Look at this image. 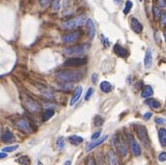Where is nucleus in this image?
<instances>
[{
	"label": "nucleus",
	"mask_w": 166,
	"mask_h": 165,
	"mask_svg": "<svg viewBox=\"0 0 166 165\" xmlns=\"http://www.w3.org/2000/svg\"><path fill=\"white\" fill-rule=\"evenodd\" d=\"M83 77L82 71H60L59 73H56V79L57 81L67 84L71 82H77Z\"/></svg>",
	"instance_id": "nucleus-1"
},
{
	"label": "nucleus",
	"mask_w": 166,
	"mask_h": 165,
	"mask_svg": "<svg viewBox=\"0 0 166 165\" xmlns=\"http://www.w3.org/2000/svg\"><path fill=\"white\" fill-rule=\"evenodd\" d=\"M88 49H89V44H78V46L64 47L63 49V52H64V54L68 56H78L84 54L85 52L88 51Z\"/></svg>",
	"instance_id": "nucleus-2"
},
{
	"label": "nucleus",
	"mask_w": 166,
	"mask_h": 165,
	"mask_svg": "<svg viewBox=\"0 0 166 165\" xmlns=\"http://www.w3.org/2000/svg\"><path fill=\"white\" fill-rule=\"evenodd\" d=\"M86 21H87L86 16L85 15H81V16H78L76 17H74V19L63 22L61 24V27L63 29H74L78 27V26L83 25Z\"/></svg>",
	"instance_id": "nucleus-3"
},
{
	"label": "nucleus",
	"mask_w": 166,
	"mask_h": 165,
	"mask_svg": "<svg viewBox=\"0 0 166 165\" xmlns=\"http://www.w3.org/2000/svg\"><path fill=\"white\" fill-rule=\"evenodd\" d=\"M135 131H136L137 137L139 138V140L142 142V144L145 147H150L151 141L149 138V134H148L146 127H144L142 125H135Z\"/></svg>",
	"instance_id": "nucleus-4"
},
{
	"label": "nucleus",
	"mask_w": 166,
	"mask_h": 165,
	"mask_svg": "<svg viewBox=\"0 0 166 165\" xmlns=\"http://www.w3.org/2000/svg\"><path fill=\"white\" fill-rule=\"evenodd\" d=\"M113 144H114V147L116 148L117 152L119 153L120 155L122 157H126V154H128V150H126V147L125 145V142L124 140L121 138L119 135H115L113 137Z\"/></svg>",
	"instance_id": "nucleus-5"
},
{
	"label": "nucleus",
	"mask_w": 166,
	"mask_h": 165,
	"mask_svg": "<svg viewBox=\"0 0 166 165\" xmlns=\"http://www.w3.org/2000/svg\"><path fill=\"white\" fill-rule=\"evenodd\" d=\"M86 59L85 58H79V57H74V58H71L66 60L63 66L65 67H72V68H77L81 67V66L86 64Z\"/></svg>",
	"instance_id": "nucleus-6"
},
{
	"label": "nucleus",
	"mask_w": 166,
	"mask_h": 165,
	"mask_svg": "<svg viewBox=\"0 0 166 165\" xmlns=\"http://www.w3.org/2000/svg\"><path fill=\"white\" fill-rule=\"evenodd\" d=\"M128 143H129V147H131V150L135 157H139L141 155V149L139 144L137 143V141H135V139L132 137L131 134H128Z\"/></svg>",
	"instance_id": "nucleus-7"
},
{
	"label": "nucleus",
	"mask_w": 166,
	"mask_h": 165,
	"mask_svg": "<svg viewBox=\"0 0 166 165\" xmlns=\"http://www.w3.org/2000/svg\"><path fill=\"white\" fill-rule=\"evenodd\" d=\"M79 37H80V31H74V32L68 33V34L63 36L62 41L64 42L65 44H71L75 41H77L78 39H79Z\"/></svg>",
	"instance_id": "nucleus-8"
},
{
	"label": "nucleus",
	"mask_w": 166,
	"mask_h": 165,
	"mask_svg": "<svg viewBox=\"0 0 166 165\" xmlns=\"http://www.w3.org/2000/svg\"><path fill=\"white\" fill-rule=\"evenodd\" d=\"M17 127L19 128L20 130H22L26 133H31L32 132L31 125H30V123L25 119H22V120H19V122H17Z\"/></svg>",
	"instance_id": "nucleus-9"
},
{
	"label": "nucleus",
	"mask_w": 166,
	"mask_h": 165,
	"mask_svg": "<svg viewBox=\"0 0 166 165\" xmlns=\"http://www.w3.org/2000/svg\"><path fill=\"white\" fill-rule=\"evenodd\" d=\"M113 51L116 55H118L119 57L122 58H126L128 55V51L126 49H124L122 46H120L119 44H116L113 47Z\"/></svg>",
	"instance_id": "nucleus-10"
},
{
	"label": "nucleus",
	"mask_w": 166,
	"mask_h": 165,
	"mask_svg": "<svg viewBox=\"0 0 166 165\" xmlns=\"http://www.w3.org/2000/svg\"><path fill=\"white\" fill-rule=\"evenodd\" d=\"M153 64V53H152V49H147L146 53H145V57H144V67L146 69H150L151 66Z\"/></svg>",
	"instance_id": "nucleus-11"
},
{
	"label": "nucleus",
	"mask_w": 166,
	"mask_h": 165,
	"mask_svg": "<svg viewBox=\"0 0 166 165\" xmlns=\"http://www.w3.org/2000/svg\"><path fill=\"white\" fill-rule=\"evenodd\" d=\"M131 29L133 30L135 33L139 34V33L142 32L143 26L136 17H131Z\"/></svg>",
	"instance_id": "nucleus-12"
},
{
	"label": "nucleus",
	"mask_w": 166,
	"mask_h": 165,
	"mask_svg": "<svg viewBox=\"0 0 166 165\" xmlns=\"http://www.w3.org/2000/svg\"><path fill=\"white\" fill-rule=\"evenodd\" d=\"M86 27H87V32H88V36L90 39H94L95 34H96V27L94 24V21L89 19L86 21Z\"/></svg>",
	"instance_id": "nucleus-13"
},
{
	"label": "nucleus",
	"mask_w": 166,
	"mask_h": 165,
	"mask_svg": "<svg viewBox=\"0 0 166 165\" xmlns=\"http://www.w3.org/2000/svg\"><path fill=\"white\" fill-rule=\"evenodd\" d=\"M107 137H108L107 135H104V136H102L101 138H99V139L93 141V142H91V143H89L88 145H87V147H86V151L89 152V151H91V150L94 149V148H96V147H98L99 145H101V144H102L105 140L107 139Z\"/></svg>",
	"instance_id": "nucleus-14"
},
{
	"label": "nucleus",
	"mask_w": 166,
	"mask_h": 165,
	"mask_svg": "<svg viewBox=\"0 0 166 165\" xmlns=\"http://www.w3.org/2000/svg\"><path fill=\"white\" fill-rule=\"evenodd\" d=\"M82 86H77L75 88L74 92V95L72 97V100H71V103H70V105H74L75 103H77L78 100L80 98V96L82 94Z\"/></svg>",
	"instance_id": "nucleus-15"
},
{
	"label": "nucleus",
	"mask_w": 166,
	"mask_h": 165,
	"mask_svg": "<svg viewBox=\"0 0 166 165\" xmlns=\"http://www.w3.org/2000/svg\"><path fill=\"white\" fill-rule=\"evenodd\" d=\"M26 107L31 111V112H39V111L41 110L40 104H39L38 103H36V101H31V100L26 101Z\"/></svg>",
	"instance_id": "nucleus-16"
},
{
	"label": "nucleus",
	"mask_w": 166,
	"mask_h": 165,
	"mask_svg": "<svg viewBox=\"0 0 166 165\" xmlns=\"http://www.w3.org/2000/svg\"><path fill=\"white\" fill-rule=\"evenodd\" d=\"M107 160H108V163H109V165H120L119 164L118 157H117L115 152H113V151H109V152H108Z\"/></svg>",
	"instance_id": "nucleus-17"
},
{
	"label": "nucleus",
	"mask_w": 166,
	"mask_h": 165,
	"mask_svg": "<svg viewBox=\"0 0 166 165\" xmlns=\"http://www.w3.org/2000/svg\"><path fill=\"white\" fill-rule=\"evenodd\" d=\"M14 139H15L14 134L12 133V131L9 130H6L5 132L1 135V140L3 141V142L9 143V142H12Z\"/></svg>",
	"instance_id": "nucleus-18"
},
{
	"label": "nucleus",
	"mask_w": 166,
	"mask_h": 165,
	"mask_svg": "<svg viewBox=\"0 0 166 165\" xmlns=\"http://www.w3.org/2000/svg\"><path fill=\"white\" fill-rule=\"evenodd\" d=\"M153 94V88L151 87L150 85H146L143 88L142 92H141V97H142L143 98H147L151 97Z\"/></svg>",
	"instance_id": "nucleus-19"
},
{
	"label": "nucleus",
	"mask_w": 166,
	"mask_h": 165,
	"mask_svg": "<svg viewBox=\"0 0 166 165\" xmlns=\"http://www.w3.org/2000/svg\"><path fill=\"white\" fill-rule=\"evenodd\" d=\"M145 103H146L147 105H149L150 107H152V108H155V109L160 108V106H161L160 103H159L158 101L155 100V98H148V100L145 101Z\"/></svg>",
	"instance_id": "nucleus-20"
},
{
	"label": "nucleus",
	"mask_w": 166,
	"mask_h": 165,
	"mask_svg": "<svg viewBox=\"0 0 166 165\" xmlns=\"http://www.w3.org/2000/svg\"><path fill=\"white\" fill-rule=\"evenodd\" d=\"M158 138L159 142L162 147H166V130L165 128H160L158 130Z\"/></svg>",
	"instance_id": "nucleus-21"
},
{
	"label": "nucleus",
	"mask_w": 166,
	"mask_h": 165,
	"mask_svg": "<svg viewBox=\"0 0 166 165\" xmlns=\"http://www.w3.org/2000/svg\"><path fill=\"white\" fill-rule=\"evenodd\" d=\"M99 87H101V91L104 92V93H109L111 90L113 89V86L111 85L108 81H102L101 83V85H99Z\"/></svg>",
	"instance_id": "nucleus-22"
},
{
	"label": "nucleus",
	"mask_w": 166,
	"mask_h": 165,
	"mask_svg": "<svg viewBox=\"0 0 166 165\" xmlns=\"http://www.w3.org/2000/svg\"><path fill=\"white\" fill-rule=\"evenodd\" d=\"M69 141H70V143L72 144V145H79L80 143L83 142V138L78 136V135H72L69 137Z\"/></svg>",
	"instance_id": "nucleus-23"
},
{
	"label": "nucleus",
	"mask_w": 166,
	"mask_h": 165,
	"mask_svg": "<svg viewBox=\"0 0 166 165\" xmlns=\"http://www.w3.org/2000/svg\"><path fill=\"white\" fill-rule=\"evenodd\" d=\"M17 161L22 165H30V158L27 155H22V157H19Z\"/></svg>",
	"instance_id": "nucleus-24"
},
{
	"label": "nucleus",
	"mask_w": 166,
	"mask_h": 165,
	"mask_svg": "<svg viewBox=\"0 0 166 165\" xmlns=\"http://www.w3.org/2000/svg\"><path fill=\"white\" fill-rule=\"evenodd\" d=\"M56 146H57V149L58 150H63L65 147V140H64V137L63 136H60L57 138V141H56Z\"/></svg>",
	"instance_id": "nucleus-25"
},
{
	"label": "nucleus",
	"mask_w": 166,
	"mask_h": 165,
	"mask_svg": "<svg viewBox=\"0 0 166 165\" xmlns=\"http://www.w3.org/2000/svg\"><path fill=\"white\" fill-rule=\"evenodd\" d=\"M53 115H54V110H52V109H47L46 112H44V116H43V121H44V122L48 121V120H49Z\"/></svg>",
	"instance_id": "nucleus-26"
},
{
	"label": "nucleus",
	"mask_w": 166,
	"mask_h": 165,
	"mask_svg": "<svg viewBox=\"0 0 166 165\" xmlns=\"http://www.w3.org/2000/svg\"><path fill=\"white\" fill-rule=\"evenodd\" d=\"M153 16H155L156 19H160L162 16L161 8L158 7V6H155V7L153 8Z\"/></svg>",
	"instance_id": "nucleus-27"
},
{
	"label": "nucleus",
	"mask_w": 166,
	"mask_h": 165,
	"mask_svg": "<svg viewBox=\"0 0 166 165\" xmlns=\"http://www.w3.org/2000/svg\"><path fill=\"white\" fill-rule=\"evenodd\" d=\"M103 122H104V120L103 118H102L101 116H99V115H97L95 117V119H94V124L96 127H101L102 125H103Z\"/></svg>",
	"instance_id": "nucleus-28"
},
{
	"label": "nucleus",
	"mask_w": 166,
	"mask_h": 165,
	"mask_svg": "<svg viewBox=\"0 0 166 165\" xmlns=\"http://www.w3.org/2000/svg\"><path fill=\"white\" fill-rule=\"evenodd\" d=\"M61 1L60 0H53L52 4H51V9L54 12H57L58 10H60V7H61Z\"/></svg>",
	"instance_id": "nucleus-29"
},
{
	"label": "nucleus",
	"mask_w": 166,
	"mask_h": 165,
	"mask_svg": "<svg viewBox=\"0 0 166 165\" xmlns=\"http://www.w3.org/2000/svg\"><path fill=\"white\" fill-rule=\"evenodd\" d=\"M132 2L131 1V0H128V1L126 2V6H125V9H124V14L125 15H128L129 13V11L131 10L132 8Z\"/></svg>",
	"instance_id": "nucleus-30"
},
{
	"label": "nucleus",
	"mask_w": 166,
	"mask_h": 165,
	"mask_svg": "<svg viewBox=\"0 0 166 165\" xmlns=\"http://www.w3.org/2000/svg\"><path fill=\"white\" fill-rule=\"evenodd\" d=\"M17 148H19V145H14V146H10V147H5V148L2 149V152H5V153L14 152L15 150H17Z\"/></svg>",
	"instance_id": "nucleus-31"
},
{
	"label": "nucleus",
	"mask_w": 166,
	"mask_h": 165,
	"mask_svg": "<svg viewBox=\"0 0 166 165\" xmlns=\"http://www.w3.org/2000/svg\"><path fill=\"white\" fill-rule=\"evenodd\" d=\"M51 2H53V0H39V3H40V5L43 8L47 7Z\"/></svg>",
	"instance_id": "nucleus-32"
},
{
	"label": "nucleus",
	"mask_w": 166,
	"mask_h": 165,
	"mask_svg": "<svg viewBox=\"0 0 166 165\" xmlns=\"http://www.w3.org/2000/svg\"><path fill=\"white\" fill-rule=\"evenodd\" d=\"M94 94V89L93 88H89L88 89V91H87V93H86V95H85V101H88L90 98L92 97V95Z\"/></svg>",
	"instance_id": "nucleus-33"
},
{
	"label": "nucleus",
	"mask_w": 166,
	"mask_h": 165,
	"mask_svg": "<svg viewBox=\"0 0 166 165\" xmlns=\"http://www.w3.org/2000/svg\"><path fill=\"white\" fill-rule=\"evenodd\" d=\"M156 6L159 8H164L166 7V0H156Z\"/></svg>",
	"instance_id": "nucleus-34"
},
{
	"label": "nucleus",
	"mask_w": 166,
	"mask_h": 165,
	"mask_svg": "<svg viewBox=\"0 0 166 165\" xmlns=\"http://www.w3.org/2000/svg\"><path fill=\"white\" fill-rule=\"evenodd\" d=\"M101 41H102V44H103V46H109V41H108V39L105 37L104 35H101Z\"/></svg>",
	"instance_id": "nucleus-35"
},
{
	"label": "nucleus",
	"mask_w": 166,
	"mask_h": 165,
	"mask_svg": "<svg viewBox=\"0 0 166 165\" xmlns=\"http://www.w3.org/2000/svg\"><path fill=\"white\" fill-rule=\"evenodd\" d=\"M158 160L161 161V162H163V161H166V153L165 152H162L159 154L158 155Z\"/></svg>",
	"instance_id": "nucleus-36"
},
{
	"label": "nucleus",
	"mask_w": 166,
	"mask_h": 165,
	"mask_svg": "<svg viewBox=\"0 0 166 165\" xmlns=\"http://www.w3.org/2000/svg\"><path fill=\"white\" fill-rule=\"evenodd\" d=\"M101 130H99V131H97V132H95L94 134L92 135V140H97V139H99V136H101Z\"/></svg>",
	"instance_id": "nucleus-37"
},
{
	"label": "nucleus",
	"mask_w": 166,
	"mask_h": 165,
	"mask_svg": "<svg viewBox=\"0 0 166 165\" xmlns=\"http://www.w3.org/2000/svg\"><path fill=\"white\" fill-rule=\"evenodd\" d=\"M160 22L162 26H166V12L164 14H162V16L160 17Z\"/></svg>",
	"instance_id": "nucleus-38"
},
{
	"label": "nucleus",
	"mask_w": 166,
	"mask_h": 165,
	"mask_svg": "<svg viewBox=\"0 0 166 165\" xmlns=\"http://www.w3.org/2000/svg\"><path fill=\"white\" fill-rule=\"evenodd\" d=\"M165 119L163 118H156V124H158V125H163L165 124Z\"/></svg>",
	"instance_id": "nucleus-39"
},
{
	"label": "nucleus",
	"mask_w": 166,
	"mask_h": 165,
	"mask_svg": "<svg viewBox=\"0 0 166 165\" xmlns=\"http://www.w3.org/2000/svg\"><path fill=\"white\" fill-rule=\"evenodd\" d=\"M151 117H152V113H151V112H147L146 114H144L143 119L144 120H149Z\"/></svg>",
	"instance_id": "nucleus-40"
},
{
	"label": "nucleus",
	"mask_w": 166,
	"mask_h": 165,
	"mask_svg": "<svg viewBox=\"0 0 166 165\" xmlns=\"http://www.w3.org/2000/svg\"><path fill=\"white\" fill-rule=\"evenodd\" d=\"M97 78H98V74L94 73L92 76V81H93V83H96L97 82Z\"/></svg>",
	"instance_id": "nucleus-41"
},
{
	"label": "nucleus",
	"mask_w": 166,
	"mask_h": 165,
	"mask_svg": "<svg viewBox=\"0 0 166 165\" xmlns=\"http://www.w3.org/2000/svg\"><path fill=\"white\" fill-rule=\"evenodd\" d=\"M71 0H61V2H62V5H63V7H66V6L68 5V3L70 2Z\"/></svg>",
	"instance_id": "nucleus-42"
},
{
	"label": "nucleus",
	"mask_w": 166,
	"mask_h": 165,
	"mask_svg": "<svg viewBox=\"0 0 166 165\" xmlns=\"http://www.w3.org/2000/svg\"><path fill=\"white\" fill-rule=\"evenodd\" d=\"M8 157L7 153H5V152H1V153H0V157H1L2 159H3V158H5V157Z\"/></svg>",
	"instance_id": "nucleus-43"
},
{
	"label": "nucleus",
	"mask_w": 166,
	"mask_h": 165,
	"mask_svg": "<svg viewBox=\"0 0 166 165\" xmlns=\"http://www.w3.org/2000/svg\"><path fill=\"white\" fill-rule=\"evenodd\" d=\"M71 164H72L71 160H67V161H66V162H65V164H64V165H71Z\"/></svg>",
	"instance_id": "nucleus-44"
},
{
	"label": "nucleus",
	"mask_w": 166,
	"mask_h": 165,
	"mask_svg": "<svg viewBox=\"0 0 166 165\" xmlns=\"http://www.w3.org/2000/svg\"><path fill=\"white\" fill-rule=\"evenodd\" d=\"M114 1H115V2L117 3V4H120V3H121V1H122V0H114Z\"/></svg>",
	"instance_id": "nucleus-45"
},
{
	"label": "nucleus",
	"mask_w": 166,
	"mask_h": 165,
	"mask_svg": "<svg viewBox=\"0 0 166 165\" xmlns=\"http://www.w3.org/2000/svg\"><path fill=\"white\" fill-rule=\"evenodd\" d=\"M164 38H165V41H166V31L164 32Z\"/></svg>",
	"instance_id": "nucleus-46"
},
{
	"label": "nucleus",
	"mask_w": 166,
	"mask_h": 165,
	"mask_svg": "<svg viewBox=\"0 0 166 165\" xmlns=\"http://www.w3.org/2000/svg\"><path fill=\"white\" fill-rule=\"evenodd\" d=\"M38 165H43V164H42L41 161H39V162H38Z\"/></svg>",
	"instance_id": "nucleus-47"
},
{
	"label": "nucleus",
	"mask_w": 166,
	"mask_h": 165,
	"mask_svg": "<svg viewBox=\"0 0 166 165\" xmlns=\"http://www.w3.org/2000/svg\"><path fill=\"white\" fill-rule=\"evenodd\" d=\"M139 1H142V0H139Z\"/></svg>",
	"instance_id": "nucleus-48"
}]
</instances>
